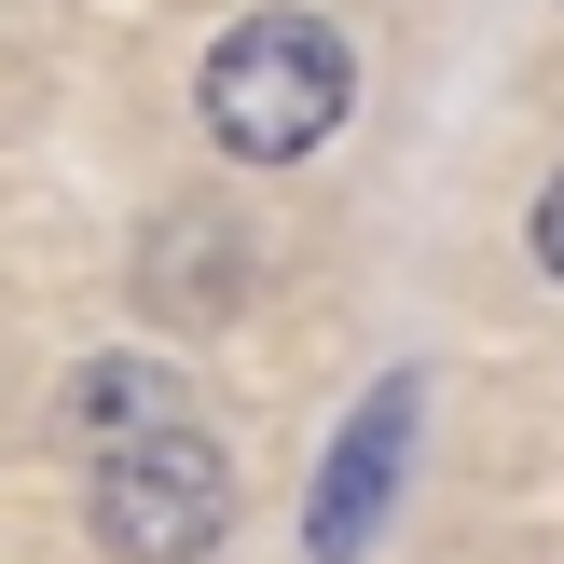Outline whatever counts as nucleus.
Returning <instances> with one entry per match:
<instances>
[{
	"instance_id": "7ed1b4c3",
	"label": "nucleus",
	"mask_w": 564,
	"mask_h": 564,
	"mask_svg": "<svg viewBox=\"0 0 564 564\" xmlns=\"http://www.w3.org/2000/svg\"><path fill=\"white\" fill-rule=\"evenodd\" d=\"M248 290H262V248H248L220 207H165L152 235H138V303H152L165 330H220Z\"/></svg>"
},
{
	"instance_id": "20e7f679",
	"label": "nucleus",
	"mask_w": 564,
	"mask_h": 564,
	"mask_svg": "<svg viewBox=\"0 0 564 564\" xmlns=\"http://www.w3.org/2000/svg\"><path fill=\"white\" fill-rule=\"evenodd\" d=\"M400 441H413V386L358 400V427L330 441V482H317V510H303V551H317V564H358V551H372L386 496H400Z\"/></svg>"
},
{
	"instance_id": "39448f33",
	"label": "nucleus",
	"mask_w": 564,
	"mask_h": 564,
	"mask_svg": "<svg viewBox=\"0 0 564 564\" xmlns=\"http://www.w3.org/2000/svg\"><path fill=\"white\" fill-rule=\"evenodd\" d=\"M180 413H193V386H180V358H152V345L83 358V386H69L83 455H110V441H152V427H180Z\"/></svg>"
},
{
	"instance_id": "f257e3e1",
	"label": "nucleus",
	"mask_w": 564,
	"mask_h": 564,
	"mask_svg": "<svg viewBox=\"0 0 564 564\" xmlns=\"http://www.w3.org/2000/svg\"><path fill=\"white\" fill-rule=\"evenodd\" d=\"M345 97H358V55L330 14H303V0H262V14H235L207 42V69H193V110H207V138L235 165H303L345 138Z\"/></svg>"
},
{
	"instance_id": "f03ea898",
	"label": "nucleus",
	"mask_w": 564,
	"mask_h": 564,
	"mask_svg": "<svg viewBox=\"0 0 564 564\" xmlns=\"http://www.w3.org/2000/svg\"><path fill=\"white\" fill-rule=\"evenodd\" d=\"M83 510H97L110 564H207L220 538H235V455L180 413V427H152V441H110Z\"/></svg>"
},
{
	"instance_id": "423d86ee",
	"label": "nucleus",
	"mask_w": 564,
	"mask_h": 564,
	"mask_svg": "<svg viewBox=\"0 0 564 564\" xmlns=\"http://www.w3.org/2000/svg\"><path fill=\"white\" fill-rule=\"evenodd\" d=\"M523 248L551 262V290H564V165H551V193H538V220H523Z\"/></svg>"
}]
</instances>
